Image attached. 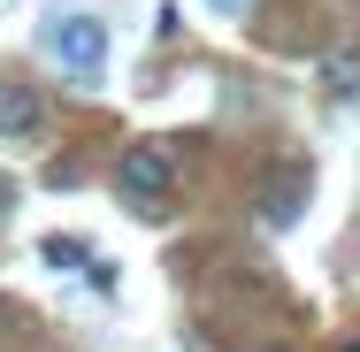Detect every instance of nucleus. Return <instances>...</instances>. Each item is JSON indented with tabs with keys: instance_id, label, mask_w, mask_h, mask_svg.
<instances>
[{
	"instance_id": "nucleus-8",
	"label": "nucleus",
	"mask_w": 360,
	"mask_h": 352,
	"mask_svg": "<svg viewBox=\"0 0 360 352\" xmlns=\"http://www.w3.org/2000/svg\"><path fill=\"white\" fill-rule=\"evenodd\" d=\"M8 322H15V306H8V299H0V330H8Z\"/></svg>"
},
{
	"instance_id": "nucleus-6",
	"label": "nucleus",
	"mask_w": 360,
	"mask_h": 352,
	"mask_svg": "<svg viewBox=\"0 0 360 352\" xmlns=\"http://www.w3.org/2000/svg\"><path fill=\"white\" fill-rule=\"evenodd\" d=\"M46 261H54V268H77V261H84V245H77V237H46Z\"/></svg>"
},
{
	"instance_id": "nucleus-10",
	"label": "nucleus",
	"mask_w": 360,
	"mask_h": 352,
	"mask_svg": "<svg viewBox=\"0 0 360 352\" xmlns=\"http://www.w3.org/2000/svg\"><path fill=\"white\" fill-rule=\"evenodd\" d=\"M269 352H299V345H269Z\"/></svg>"
},
{
	"instance_id": "nucleus-1",
	"label": "nucleus",
	"mask_w": 360,
	"mask_h": 352,
	"mask_svg": "<svg viewBox=\"0 0 360 352\" xmlns=\"http://www.w3.org/2000/svg\"><path fill=\"white\" fill-rule=\"evenodd\" d=\"M115 184H123V200H139V207H161L169 192H176V153L161 138H131L115 153Z\"/></svg>"
},
{
	"instance_id": "nucleus-11",
	"label": "nucleus",
	"mask_w": 360,
	"mask_h": 352,
	"mask_svg": "<svg viewBox=\"0 0 360 352\" xmlns=\"http://www.w3.org/2000/svg\"><path fill=\"white\" fill-rule=\"evenodd\" d=\"M222 8H245V0H222Z\"/></svg>"
},
{
	"instance_id": "nucleus-2",
	"label": "nucleus",
	"mask_w": 360,
	"mask_h": 352,
	"mask_svg": "<svg viewBox=\"0 0 360 352\" xmlns=\"http://www.w3.org/2000/svg\"><path fill=\"white\" fill-rule=\"evenodd\" d=\"M46 46H54V62H62L77 84H92L100 62H108V31H100V15H77V8H62V15L46 23Z\"/></svg>"
},
{
	"instance_id": "nucleus-4",
	"label": "nucleus",
	"mask_w": 360,
	"mask_h": 352,
	"mask_svg": "<svg viewBox=\"0 0 360 352\" xmlns=\"http://www.w3.org/2000/svg\"><path fill=\"white\" fill-rule=\"evenodd\" d=\"M299 192H307V176H284V184H269V200H261V222H299Z\"/></svg>"
},
{
	"instance_id": "nucleus-7",
	"label": "nucleus",
	"mask_w": 360,
	"mask_h": 352,
	"mask_svg": "<svg viewBox=\"0 0 360 352\" xmlns=\"http://www.w3.org/2000/svg\"><path fill=\"white\" fill-rule=\"evenodd\" d=\"M8 214H15V184L0 176V222H8Z\"/></svg>"
},
{
	"instance_id": "nucleus-9",
	"label": "nucleus",
	"mask_w": 360,
	"mask_h": 352,
	"mask_svg": "<svg viewBox=\"0 0 360 352\" xmlns=\"http://www.w3.org/2000/svg\"><path fill=\"white\" fill-rule=\"evenodd\" d=\"M338 352H360V337H345V345H338Z\"/></svg>"
},
{
	"instance_id": "nucleus-5",
	"label": "nucleus",
	"mask_w": 360,
	"mask_h": 352,
	"mask_svg": "<svg viewBox=\"0 0 360 352\" xmlns=\"http://www.w3.org/2000/svg\"><path fill=\"white\" fill-rule=\"evenodd\" d=\"M322 77H330L338 92H360V54H330V62H322Z\"/></svg>"
},
{
	"instance_id": "nucleus-3",
	"label": "nucleus",
	"mask_w": 360,
	"mask_h": 352,
	"mask_svg": "<svg viewBox=\"0 0 360 352\" xmlns=\"http://www.w3.org/2000/svg\"><path fill=\"white\" fill-rule=\"evenodd\" d=\"M0 138L8 145H39L46 138V100H39V84L0 77Z\"/></svg>"
}]
</instances>
